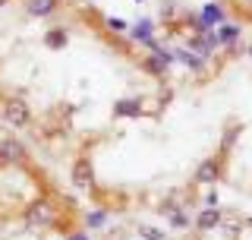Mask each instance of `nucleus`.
I'll return each mask as SVG.
<instances>
[{
    "instance_id": "obj_9",
    "label": "nucleus",
    "mask_w": 252,
    "mask_h": 240,
    "mask_svg": "<svg viewBox=\"0 0 252 240\" xmlns=\"http://www.w3.org/2000/svg\"><path fill=\"white\" fill-rule=\"evenodd\" d=\"M218 44H224V47H236V41H240V26L236 22H220L218 26Z\"/></svg>"
},
{
    "instance_id": "obj_2",
    "label": "nucleus",
    "mask_w": 252,
    "mask_h": 240,
    "mask_svg": "<svg viewBox=\"0 0 252 240\" xmlns=\"http://www.w3.org/2000/svg\"><path fill=\"white\" fill-rule=\"evenodd\" d=\"M26 225L29 228H41V225H51L54 221V205L47 202V199H38V202H32L29 209H26Z\"/></svg>"
},
{
    "instance_id": "obj_1",
    "label": "nucleus",
    "mask_w": 252,
    "mask_h": 240,
    "mask_svg": "<svg viewBox=\"0 0 252 240\" xmlns=\"http://www.w3.org/2000/svg\"><path fill=\"white\" fill-rule=\"evenodd\" d=\"M3 120L10 126H26L32 123V108L22 98H10V101H3Z\"/></svg>"
},
{
    "instance_id": "obj_4",
    "label": "nucleus",
    "mask_w": 252,
    "mask_h": 240,
    "mask_svg": "<svg viewBox=\"0 0 252 240\" xmlns=\"http://www.w3.org/2000/svg\"><path fill=\"white\" fill-rule=\"evenodd\" d=\"M170 51L167 47H155V51H148V57H145V70L148 73H155V76H164L170 70Z\"/></svg>"
},
{
    "instance_id": "obj_13",
    "label": "nucleus",
    "mask_w": 252,
    "mask_h": 240,
    "mask_svg": "<svg viewBox=\"0 0 252 240\" xmlns=\"http://www.w3.org/2000/svg\"><path fill=\"white\" fill-rule=\"evenodd\" d=\"M66 29H51V32H47V35H44V41L47 44H51V47H63V44H66Z\"/></svg>"
},
{
    "instance_id": "obj_7",
    "label": "nucleus",
    "mask_w": 252,
    "mask_h": 240,
    "mask_svg": "<svg viewBox=\"0 0 252 240\" xmlns=\"http://www.w3.org/2000/svg\"><path fill=\"white\" fill-rule=\"evenodd\" d=\"M220 225V212H218V205H205V209L195 215V228L199 231H215Z\"/></svg>"
},
{
    "instance_id": "obj_20",
    "label": "nucleus",
    "mask_w": 252,
    "mask_h": 240,
    "mask_svg": "<svg viewBox=\"0 0 252 240\" xmlns=\"http://www.w3.org/2000/svg\"><path fill=\"white\" fill-rule=\"evenodd\" d=\"M246 54H249V57H252V41H249V47H246Z\"/></svg>"
},
{
    "instance_id": "obj_18",
    "label": "nucleus",
    "mask_w": 252,
    "mask_h": 240,
    "mask_svg": "<svg viewBox=\"0 0 252 240\" xmlns=\"http://www.w3.org/2000/svg\"><path fill=\"white\" fill-rule=\"evenodd\" d=\"M107 29H110V32H117V35H120V32H126L129 26H126L123 19H114V16H110V19H107Z\"/></svg>"
},
{
    "instance_id": "obj_12",
    "label": "nucleus",
    "mask_w": 252,
    "mask_h": 240,
    "mask_svg": "<svg viewBox=\"0 0 252 240\" xmlns=\"http://www.w3.org/2000/svg\"><path fill=\"white\" fill-rule=\"evenodd\" d=\"M132 38H136V41H148V38H155V26L148 19L136 22V26H132Z\"/></svg>"
},
{
    "instance_id": "obj_10",
    "label": "nucleus",
    "mask_w": 252,
    "mask_h": 240,
    "mask_svg": "<svg viewBox=\"0 0 252 240\" xmlns=\"http://www.w3.org/2000/svg\"><path fill=\"white\" fill-rule=\"evenodd\" d=\"M54 10H57L54 0H26V13L29 16H51Z\"/></svg>"
},
{
    "instance_id": "obj_5",
    "label": "nucleus",
    "mask_w": 252,
    "mask_h": 240,
    "mask_svg": "<svg viewBox=\"0 0 252 240\" xmlns=\"http://www.w3.org/2000/svg\"><path fill=\"white\" fill-rule=\"evenodd\" d=\"M73 183H76L79 190H85V187H92V183H94V167H92V161L85 155L73 161Z\"/></svg>"
},
{
    "instance_id": "obj_15",
    "label": "nucleus",
    "mask_w": 252,
    "mask_h": 240,
    "mask_svg": "<svg viewBox=\"0 0 252 240\" xmlns=\"http://www.w3.org/2000/svg\"><path fill=\"white\" fill-rule=\"evenodd\" d=\"M139 237H142V240H164L167 234H164V231H158V228H142Z\"/></svg>"
},
{
    "instance_id": "obj_17",
    "label": "nucleus",
    "mask_w": 252,
    "mask_h": 240,
    "mask_svg": "<svg viewBox=\"0 0 252 240\" xmlns=\"http://www.w3.org/2000/svg\"><path fill=\"white\" fill-rule=\"evenodd\" d=\"M189 225V218L183 212H170V228H186Z\"/></svg>"
},
{
    "instance_id": "obj_3",
    "label": "nucleus",
    "mask_w": 252,
    "mask_h": 240,
    "mask_svg": "<svg viewBox=\"0 0 252 240\" xmlns=\"http://www.w3.org/2000/svg\"><path fill=\"white\" fill-rule=\"evenodd\" d=\"M26 158H29V152L19 139H10V136L0 139V164H22Z\"/></svg>"
},
{
    "instance_id": "obj_16",
    "label": "nucleus",
    "mask_w": 252,
    "mask_h": 240,
    "mask_svg": "<svg viewBox=\"0 0 252 240\" xmlns=\"http://www.w3.org/2000/svg\"><path fill=\"white\" fill-rule=\"evenodd\" d=\"M240 133H243V126H230V133H224V149H233V142L240 139Z\"/></svg>"
},
{
    "instance_id": "obj_11",
    "label": "nucleus",
    "mask_w": 252,
    "mask_h": 240,
    "mask_svg": "<svg viewBox=\"0 0 252 240\" xmlns=\"http://www.w3.org/2000/svg\"><path fill=\"white\" fill-rule=\"evenodd\" d=\"M114 114L117 117H139L142 108H139L136 98H123V101H117V105H114Z\"/></svg>"
},
{
    "instance_id": "obj_8",
    "label": "nucleus",
    "mask_w": 252,
    "mask_h": 240,
    "mask_svg": "<svg viewBox=\"0 0 252 240\" xmlns=\"http://www.w3.org/2000/svg\"><path fill=\"white\" fill-rule=\"evenodd\" d=\"M199 22H202L205 29H215V26H220V22H227V19H224V10H220V3H205L202 13H199Z\"/></svg>"
},
{
    "instance_id": "obj_6",
    "label": "nucleus",
    "mask_w": 252,
    "mask_h": 240,
    "mask_svg": "<svg viewBox=\"0 0 252 240\" xmlns=\"http://www.w3.org/2000/svg\"><path fill=\"white\" fill-rule=\"evenodd\" d=\"M195 180L199 183H218L220 180V161L218 158H205V161L195 167Z\"/></svg>"
},
{
    "instance_id": "obj_21",
    "label": "nucleus",
    "mask_w": 252,
    "mask_h": 240,
    "mask_svg": "<svg viewBox=\"0 0 252 240\" xmlns=\"http://www.w3.org/2000/svg\"><path fill=\"white\" fill-rule=\"evenodd\" d=\"M246 225H249V228H252V218H249V221H246Z\"/></svg>"
},
{
    "instance_id": "obj_14",
    "label": "nucleus",
    "mask_w": 252,
    "mask_h": 240,
    "mask_svg": "<svg viewBox=\"0 0 252 240\" xmlns=\"http://www.w3.org/2000/svg\"><path fill=\"white\" fill-rule=\"evenodd\" d=\"M104 225H107V212H104V209L89 215V228H92V231H98V228H104Z\"/></svg>"
},
{
    "instance_id": "obj_19",
    "label": "nucleus",
    "mask_w": 252,
    "mask_h": 240,
    "mask_svg": "<svg viewBox=\"0 0 252 240\" xmlns=\"http://www.w3.org/2000/svg\"><path fill=\"white\" fill-rule=\"evenodd\" d=\"M69 240H89V234H82V231H79V234H69Z\"/></svg>"
}]
</instances>
